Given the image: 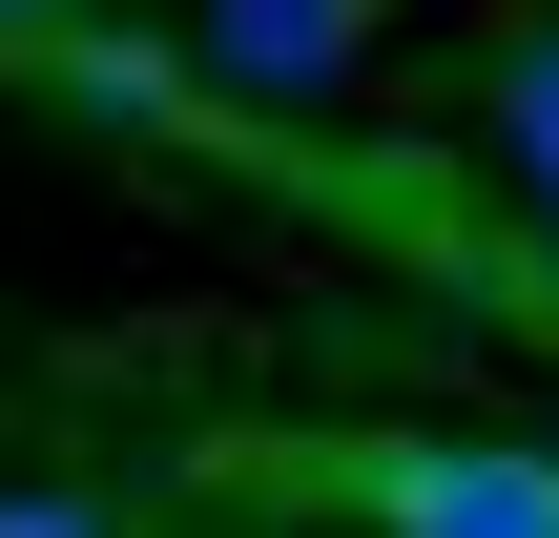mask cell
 I'll use <instances>...</instances> for the list:
<instances>
[{"mask_svg":"<svg viewBox=\"0 0 559 538\" xmlns=\"http://www.w3.org/2000/svg\"><path fill=\"white\" fill-rule=\"evenodd\" d=\"M353 21H373V0H207V62H228V83H311Z\"/></svg>","mask_w":559,"mask_h":538,"instance_id":"obj_2","label":"cell"},{"mask_svg":"<svg viewBox=\"0 0 559 538\" xmlns=\"http://www.w3.org/2000/svg\"><path fill=\"white\" fill-rule=\"evenodd\" d=\"M0 538H124L104 498H0Z\"/></svg>","mask_w":559,"mask_h":538,"instance_id":"obj_4","label":"cell"},{"mask_svg":"<svg viewBox=\"0 0 559 538\" xmlns=\"http://www.w3.org/2000/svg\"><path fill=\"white\" fill-rule=\"evenodd\" d=\"M41 21H62V0H0V41H41Z\"/></svg>","mask_w":559,"mask_h":538,"instance_id":"obj_5","label":"cell"},{"mask_svg":"<svg viewBox=\"0 0 559 538\" xmlns=\"http://www.w3.org/2000/svg\"><path fill=\"white\" fill-rule=\"evenodd\" d=\"M353 498H373V538H559V456L539 435H373Z\"/></svg>","mask_w":559,"mask_h":538,"instance_id":"obj_1","label":"cell"},{"mask_svg":"<svg viewBox=\"0 0 559 538\" xmlns=\"http://www.w3.org/2000/svg\"><path fill=\"white\" fill-rule=\"evenodd\" d=\"M498 166H519V187H559V41H519V62H498Z\"/></svg>","mask_w":559,"mask_h":538,"instance_id":"obj_3","label":"cell"},{"mask_svg":"<svg viewBox=\"0 0 559 538\" xmlns=\"http://www.w3.org/2000/svg\"><path fill=\"white\" fill-rule=\"evenodd\" d=\"M539 311H559V249H539Z\"/></svg>","mask_w":559,"mask_h":538,"instance_id":"obj_6","label":"cell"}]
</instances>
